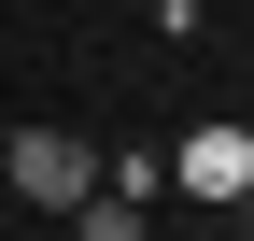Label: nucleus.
Segmentation results:
<instances>
[{
  "instance_id": "f257e3e1",
  "label": "nucleus",
  "mask_w": 254,
  "mask_h": 241,
  "mask_svg": "<svg viewBox=\"0 0 254 241\" xmlns=\"http://www.w3.org/2000/svg\"><path fill=\"white\" fill-rule=\"evenodd\" d=\"M0 170H14V199L71 213V199L99 185V142H85V128H14V142H0Z\"/></svg>"
},
{
  "instance_id": "f03ea898",
  "label": "nucleus",
  "mask_w": 254,
  "mask_h": 241,
  "mask_svg": "<svg viewBox=\"0 0 254 241\" xmlns=\"http://www.w3.org/2000/svg\"><path fill=\"white\" fill-rule=\"evenodd\" d=\"M254 185V128H184V199H240Z\"/></svg>"
}]
</instances>
